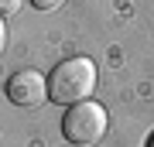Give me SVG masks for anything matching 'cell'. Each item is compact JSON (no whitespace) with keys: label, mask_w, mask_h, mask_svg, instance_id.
I'll return each mask as SVG.
<instances>
[{"label":"cell","mask_w":154,"mask_h":147,"mask_svg":"<svg viewBox=\"0 0 154 147\" xmlns=\"http://www.w3.org/2000/svg\"><path fill=\"white\" fill-rule=\"evenodd\" d=\"M147 147H154V137H151V144H147Z\"/></svg>","instance_id":"cell-7"},{"label":"cell","mask_w":154,"mask_h":147,"mask_svg":"<svg viewBox=\"0 0 154 147\" xmlns=\"http://www.w3.org/2000/svg\"><path fill=\"white\" fill-rule=\"evenodd\" d=\"M7 96H11L14 106H38V103L48 99V79L34 69L14 72L11 82H7Z\"/></svg>","instance_id":"cell-3"},{"label":"cell","mask_w":154,"mask_h":147,"mask_svg":"<svg viewBox=\"0 0 154 147\" xmlns=\"http://www.w3.org/2000/svg\"><path fill=\"white\" fill-rule=\"evenodd\" d=\"M62 133H65V140L82 144V147L103 140V133H106V109L99 103H93V99L72 103L65 109V116H62Z\"/></svg>","instance_id":"cell-2"},{"label":"cell","mask_w":154,"mask_h":147,"mask_svg":"<svg viewBox=\"0 0 154 147\" xmlns=\"http://www.w3.org/2000/svg\"><path fill=\"white\" fill-rule=\"evenodd\" d=\"M31 4L38 7V11H55V7H62L65 0H31Z\"/></svg>","instance_id":"cell-4"},{"label":"cell","mask_w":154,"mask_h":147,"mask_svg":"<svg viewBox=\"0 0 154 147\" xmlns=\"http://www.w3.org/2000/svg\"><path fill=\"white\" fill-rule=\"evenodd\" d=\"M4 41H7V31H4V21H0V48H4Z\"/></svg>","instance_id":"cell-6"},{"label":"cell","mask_w":154,"mask_h":147,"mask_svg":"<svg viewBox=\"0 0 154 147\" xmlns=\"http://www.w3.org/2000/svg\"><path fill=\"white\" fill-rule=\"evenodd\" d=\"M93 89H96V65H93V58H82V55L58 62L55 72L48 75V99L62 106L89 99Z\"/></svg>","instance_id":"cell-1"},{"label":"cell","mask_w":154,"mask_h":147,"mask_svg":"<svg viewBox=\"0 0 154 147\" xmlns=\"http://www.w3.org/2000/svg\"><path fill=\"white\" fill-rule=\"evenodd\" d=\"M21 0H0V14H17Z\"/></svg>","instance_id":"cell-5"}]
</instances>
